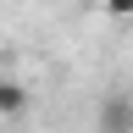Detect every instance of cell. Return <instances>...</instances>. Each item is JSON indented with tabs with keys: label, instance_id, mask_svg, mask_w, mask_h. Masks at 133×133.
I'll return each instance as SVG.
<instances>
[{
	"label": "cell",
	"instance_id": "3",
	"mask_svg": "<svg viewBox=\"0 0 133 133\" xmlns=\"http://www.w3.org/2000/svg\"><path fill=\"white\" fill-rule=\"evenodd\" d=\"M105 11L111 17H133V0H105Z\"/></svg>",
	"mask_w": 133,
	"mask_h": 133
},
{
	"label": "cell",
	"instance_id": "2",
	"mask_svg": "<svg viewBox=\"0 0 133 133\" xmlns=\"http://www.w3.org/2000/svg\"><path fill=\"white\" fill-rule=\"evenodd\" d=\"M22 105H28V89L17 78H0V116H17Z\"/></svg>",
	"mask_w": 133,
	"mask_h": 133
},
{
	"label": "cell",
	"instance_id": "1",
	"mask_svg": "<svg viewBox=\"0 0 133 133\" xmlns=\"http://www.w3.org/2000/svg\"><path fill=\"white\" fill-rule=\"evenodd\" d=\"M94 133H133V100L128 94H105L94 111Z\"/></svg>",
	"mask_w": 133,
	"mask_h": 133
}]
</instances>
